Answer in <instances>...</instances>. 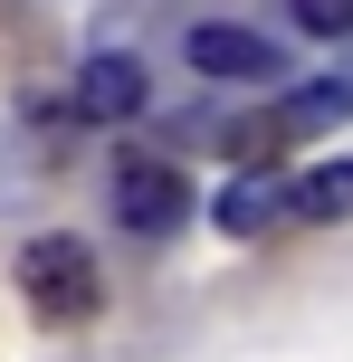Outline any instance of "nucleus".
I'll use <instances>...</instances> for the list:
<instances>
[{
  "instance_id": "423d86ee",
  "label": "nucleus",
  "mask_w": 353,
  "mask_h": 362,
  "mask_svg": "<svg viewBox=\"0 0 353 362\" xmlns=\"http://www.w3.org/2000/svg\"><path fill=\"white\" fill-rule=\"evenodd\" d=\"M277 210H287V191H277V181H267V172H239V181L220 191V210H210V219H220L229 238H258Z\"/></svg>"
},
{
  "instance_id": "20e7f679",
  "label": "nucleus",
  "mask_w": 353,
  "mask_h": 362,
  "mask_svg": "<svg viewBox=\"0 0 353 362\" xmlns=\"http://www.w3.org/2000/svg\"><path fill=\"white\" fill-rule=\"evenodd\" d=\"M191 67L201 76H287V57H277V38L210 19V29H191Z\"/></svg>"
},
{
  "instance_id": "f257e3e1",
  "label": "nucleus",
  "mask_w": 353,
  "mask_h": 362,
  "mask_svg": "<svg viewBox=\"0 0 353 362\" xmlns=\"http://www.w3.org/2000/svg\"><path fill=\"white\" fill-rule=\"evenodd\" d=\"M19 296L38 305V325H86L105 305V276H96V257L76 238H29L19 248Z\"/></svg>"
},
{
  "instance_id": "6e6552de",
  "label": "nucleus",
  "mask_w": 353,
  "mask_h": 362,
  "mask_svg": "<svg viewBox=\"0 0 353 362\" xmlns=\"http://www.w3.org/2000/svg\"><path fill=\"white\" fill-rule=\"evenodd\" d=\"M220 144H229V163H267V144H287V134H277V115H239Z\"/></svg>"
},
{
  "instance_id": "39448f33",
  "label": "nucleus",
  "mask_w": 353,
  "mask_h": 362,
  "mask_svg": "<svg viewBox=\"0 0 353 362\" xmlns=\"http://www.w3.org/2000/svg\"><path fill=\"white\" fill-rule=\"evenodd\" d=\"M344 115H353V76H316V86H296V95L277 105V134L306 144V134H335Z\"/></svg>"
},
{
  "instance_id": "f03ea898",
  "label": "nucleus",
  "mask_w": 353,
  "mask_h": 362,
  "mask_svg": "<svg viewBox=\"0 0 353 362\" xmlns=\"http://www.w3.org/2000/svg\"><path fill=\"white\" fill-rule=\"evenodd\" d=\"M115 219H125L134 238H172L191 219V181L172 163H153V153H134V163L115 172Z\"/></svg>"
},
{
  "instance_id": "7ed1b4c3",
  "label": "nucleus",
  "mask_w": 353,
  "mask_h": 362,
  "mask_svg": "<svg viewBox=\"0 0 353 362\" xmlns=\"http://www.w3.org/2000/svg\"><path fill=\"white\" fill-rule=\"evenodd\" d=\"M67 115L76 124H125V115H144V67L134 57H86L67 86Z\"/></svg>"
},
{
  "instance_id": "0eeeda50",
  "label": "nucleus",
  "mask_w": 353,
  "mask_h": 362,
  "mask_svg": "<svg viewBox=\"0 0 353 362\" xmlns=\"http://www.w3.org/2000/svg\"><path fill=\"white\" fill-rule=\"evenodd\" d=\"M287 210H296V219H353V163H325V172H306L296 191H287Z\"/></svg>"
},
{
  "instance_id": "1a4fd4ad",
  "label": "nucleus",
  "mask_w": 353,
  "mask_h": 362,
  "mask_svg": "<svg viewBox=\"0 0 353 362\" xmlns=\"http://www.w3.org/2000/svg\"><path fill=\"white\" fill-rule=\"evenodd\" d=\"M296 29L306 38H353V0H296Z\"/></svg>"
}]
</instances>
